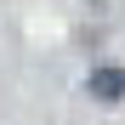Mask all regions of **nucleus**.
<instances>
[{"label": "nucleus", "instance_id": "obj_1", "mask_svg": "<svg viewBox=\"0 0 125 125\" xmlns=\"http://www.w3.org/2000/svg\"><path fill=\"white\" fill-rule=\"evenodd\" d=\"M85 85H91V97H102V102H119V97H125V68H97Z\"/></svg>", "mask_w": 125, "mask_h": 125}]
</instances>
